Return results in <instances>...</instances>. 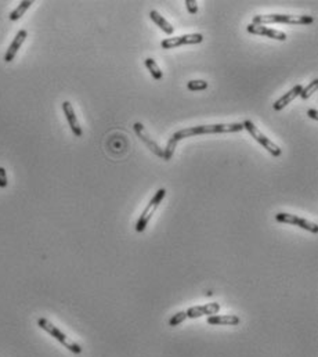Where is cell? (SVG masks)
Instances as JSON below:
<instances>
[{
	"mask_svg": "<svg viewBox=\"0 0 318 357\" xmlns=\"http://www.w3.org/2000/svg\"><path fill=\"white\" fill-rule=\"evenodd\" d=\"M244 130V125L242 123H216V125H199V126H192V128H186V129L177 130L176 133H173V136L169 138L166 148H163V159L169 161L173 154L176 146L179 144L183 138L194 137V136H199V134H216V133H235V132H241Z\"/></svg>",
	"mask_w": 318,
	"mask_h": 357,
	"instance_id": "6da1fadb",
	"label": "cell"
},
{
	"mask_svg": "<svg viewBox=\"0 0 318 357\" xmlns=\"http://www.w3.org/2000/svg\"><path fill=\"white\" fill-rule=\"evenodd\" d=\"M314 22L311 16H292V14H259L253 17L252 24H292V25H309Z\"/></svg>",
	"mask_w": 318,
	"mask_h": 357,
	"instance_id": "7a4b0ae2",
	"label": "cell"
},
{
	"mask_svg": "<svg viewBox=\"0 0 318 357\" xmlns=\"http://www.w3.org/2000/svg\"><path fill=\"white\" fill-rule=\"evenodd\" d=\"M244 125V129H246L249 132V134L252 136L259 144H261L263 148H266L267 151H269L270 154L273 155V156H279V155L282 154V150L279 148V147L276 144V143H273L271 140H270L264 133H261V130L253 123L252 121H249V119H246V121L242 123Z\"/></svg>",
	"mask_w": 318,
	"mask_h": 357,
	"instance_id": "3957f363",
	"label": "cell"
},
{
	"mask_svg": "<svg viewBox=\"0 0 318 357\" xmlns=\"http://www.w3.org/2000/svg\"><path fill=\"white\" fill-rule=\"evenodd\" d=\"M165 195H166V190H165V188H159V190L156 191L155 195L152 197V200H151L149 203L147 205V208H146V209L143 211V213L140 215L139 220H137V223H136V231L143 233V231L147 228L148 222L151 220L152 215H154V212L158 209V206L162 203Z\"/></svg>",
	"mask_w": 318,
	"mask_h": 357,
	"instance_id": "277c9868",
	"label": "cell"
},
{
	"mask_svg": "<svg viewBox=\"0 0 318 357\" xmlns=\"http://www.w3.org/2000/svg\"><path fill=\"white\" fill-rule=\"evenodd\" d=\"M202 42H204L202 33H188V35H180V36L165 39V41L161 42V47L169 50L184 46V45H198V43H202Z\"/></svg>",
	"mask_w": 318,
	"mask_h": 357,
	"instance_id": "5b68a950",
	"label": "cell"
},
{
	"mask_svg": "<svg viewBox=\"0 0 318 357\" xmlns=\"http://www.w3.org/2000/svg\"><path fill=\"white\" fill-rule=\"evenodd\" d=\"M276 220L278 223H285V224H294V226H297V227L303 228V230H307L310 233H318V226L317 223L314 222H310V220L303 219V218H299L296 215H292V213H286V212H279L276 215Z\"/></svg>",
	"mask_w": 318,
	"mask_h": 357,
	"instance_id": "8992f818",
	"label": "cell"
},
{
	"mask_svg": "<svg viewBox=\"0 0 318 357\" xmlns=\"http://www.w3.org/2000/svg\"><path fill=\"white\" fill-rule=\"evenodd\" d=\"M133 129L136 132L137 137H140V140H141V141L151 150V153H154V154H155L156 156H159V158H163V148L156 143L154 138L148 134V132L146 130V128H144L143 123L136 122V123L133 125Z\"/></svg>",
	"mask_w": 318,
	"mask_h": 357,
	"instance_id": "52a82bcc",
	"label": "cell"
},
{
	"mask_svg": "<svg viewBox=\"0 0 318 357\" xmlns=\"http://www.w3.org/2000/svg\"><path fill=\"white\" fill-rule=\"evenodd\" d=\"M246 31L249 33H252V35H260V36H266V38H270V39H274V41L285 42L288 39L286 38V33H284L282 31L273 29V28L264 26V25L249 24L246 26Z\"/></svg>",
	"mask_w": 318,
	"mask_h": 357,
	"instance_id": "ba28073f",
	"label": "cell"
},
{
	"mask_svg": "<svg viewBox=\"0 0 318 357\" xmlns=\"http://www.w3.org/2000/svg\"><path fill=\"white\" fill-rule=\"evenodd\" d=\"M219 312H220V305L216 303V302L201 305V306H192V308L186 310L187 317H190V318H199L202 316H214Z\"/></svg>",
	"mask_w": 318,
	"mask_h": 357,
	"instance_id": "9c48e42d",
	"label": "cell"
},
{
	"mask_svg": "<svg viewBox=\"0 0 318 357\" xmlns=\"http://www.w3.org/2000/svg\"><path fill=\"white\" fill-rule=\"evenodd\" d=\"M63 111L65 114L66 121L69 123V128L72 130V133H74L76 137H81L82 134H83V130H82L81 123L78 121V118H76V114H75V110L72 104L69 101H64L63 103Z\"/></svg>",
	"mask_w": 318,
	"mask_h": 357,
	"instance_id": "30bf717a",
	"label": "cell"
},
{
	"mask_svg": "<svg viewBox=\"0 0 318 357\" xmlns=\"http://www.w3.org/2000/svg\"><path fill=\"white\" fill-rule=\"evenodd\" d=\"M26 36H28L26 29H20V31H18V33L16 35V38H14V41L11 42V45L8 46L7 51H6V54H4V61H6V63H11V61L16 58L17 53H18L20 47L22 46V43H24L25 39H26Z\"/></svg>",
	"mask_w": 318,
	"mask_h": 357,
	"instance_id": "8fae6325",
	"label": "cell"
},
{
	"mask_svg": "<svg viewBox=\"0 0 318 357\" xmlns=\"http://www.w3.org/2000/svg\"><path fill=\"white\" fill-rule=\"evenodd\" d=\"M303 89V85H296L295 88L289 90L288 93H285L284 96L281 98H278L277 101L273 104V108L276 110V111H281V110H284L288 104H291L292 101H294L295 98L297 97V96H300V91Z\"/></svg>",
	"mask_w": 318,
	"mask_h": 357,
	"instance_id": "7c38bea8",
	"label": "cell"
},
{
	"mask_svg": "<svg viewBox=\"0 0 318 357\" xmlns=\"http://www.w3.org/2000/svg\"><path fill=\"white\" fill-rule=\"evenodd\" d=\"M38 325L41 327L42 330H44L46 333L50 334L54 339H57L58 342H61L63 345H65V342L68 341V338H66V335L63 331H60L58 330L57 327L56 325H53L51 323H50L49 320H46V318H39L38 320Z\"/></svg>",
	"mask_w": 318,
	"mask_h": 357,
	"instance_id": "4fadbf2b",
	"label": "cell"
},
{
	"mask_svg": "<svg viewBox=\"0 0 318 357\" xmlns=\"http://www.w3.org/2000/svg\"><path fill=\"white\" fill-rule=\"evenodd\" d=\"M208 323L212 325H238L241 320L235 314H214L208 317Z\"/></svg>",
	"mask_w": 318,
	"mask_h": 357,
	"instance_id": "5bb4252c",
	"label": "cell"
},
{
	"mask_svg": "<svg viewBox=\"0 0 318 357\" xmlns=\"http://www.w3.org/2000/svg\"><path fill=\"white\" fill-rule=\"evenodd\" d=\"M149 17H151V20H152V21H154V22H155V24L158 25L166 35H171V33L174 32V28H173V26H171V25L169 24V22H168V21H166V20L156 11V10H151V11H149Z\"/></svg>",
	"mask_w": 318,
	"mask_h": 357,
	"instance_id": "9a60e30c",
	"label": "cell"
},
{
	"mask_svg": "<svg viewBox=\"0 0 318 357\" xmlns=\"http://www.w3.org/2000/svg\"><path fill=\"white\" fill-rule=\"evenodd\" d=\"M33 4V1H31V0H25V1H21L20 4H18V7L14 8L11 13H10V16H8V18L11 20V21H18L21 17L24 16L25 13H26V10L28 8L31 7Z\"/></svg>",
	"mask_w": 318,
	"mask_h": 357,
	"instance_id": "2e32d148",
	"label": "cell"
},
{
	"mask_svg": "<svg viewBox=\"0 0 318 357\" xmlns=\"http://www.w3.org/2000/svg\"><path fill=\"white\" fill-rule=\"evenodd\" d=\"M144 64H146L147 69L151 72L152 78H154L155 81H161V79H162L163 73L162 71H161V68H159V65L155 63L154 58H146V60H144Z\"/></svg>",
	"mask_w": 318,
	"mask_h": 357,
	"instance_id": "e0dca14e",
	"label": "cell"
},
{
	"mask_svg": "<svg viewBox=\"0 0 318 357\" xmlns=\"http://www.w3.org/2000/svg\"><path fill=\"white\" fill-rule=\"evenodd\" d=\"M317 86H318V79H313V81H311L307 86H303L302 91H300V97H302L303 100L311 97V96H313V93H316Z\"/></svg>",
	"mask_w": 318,
	"mask_h": 357,
	"instance_id": "ac0fdd59",
	"label": "cell"
},
{
	"mask_svg": "<svg viewBox=\"0 0 318 357\" xmlns=\"http://www.w3.org/2000/svg\"><path fill=\"white\" fill-rule=\"evenodd\" d=\"M208 82L206 81H190L187 83V89L191 91H201V90L208 89Z\"/></svg>",
	"mask_w": 318,
	"mask_h": 357,
	"instance_id": "d6986e66",
	"label": "cell"
},
{
	"mask_svg": "<svg viewBox=\"0 0 318 357\" xmlns=\"http://www.w3.org/2000/svg\"><path fill=\"white\" fill-rule=\"evenodd\" d=\"M186 318H187V313H186L184 310H183V312H179V313L173 314V317L169 320V325H170V327H176V325L181 324Z\"/></svg>",
	"mask_w": 318,
	"mask_h": 357,
	"instance_id": "ffe728a7",
	"label": "cell"
},
{
	"mask_svg": "<svg viewBox=\"0 0 318 357\" xmlns=\"http://www.w3.org/2000/svg\"><path fill=\"white\" fill-rule=\"evenodd\" d=\"M65 346L66 349L69 350V352H72L75 355H81L82 353V348L78 345V343H75V342H71V341H66L65 342Z\"/></svg>",
	"mask_w": 318,
	"mask_h": 357,
	"instance_id": "44dd1931",
	"label": "cell"
},
{
	"mask_svg": "<svg viewBox=\"0 0 318 357\" xmlns=\"http://www.w3.org/2000/svg\"><path fill=\"white\" fill-rule=\"evenodd\" d=\"M186 7H187L190 14H196L198 13V4L195 0H186Z\"/></svg>",
	"mask_w": 318,
	"mask_h": 357,
	"instance_id": "7402d4cb",
	"label": "cell"
},
{
	"mask_svg": "<svg viewBox=\"0 0 318 357\" xmlns=\"http://www.w3.org/2000/svg\"><path fill=\"white\" fill-rule=\"evenodd\" d=\"M8 181H7V173H6V169L3 166H0V188H4L7 187Z\"/></svg>",
	"mask_w": 318,
	"mask_h": 357,
	"instance_id": "603a6c76",
	"label": "cell"
},
{
	"mask_svg": "<svg viewBox=\"0 0 318 357\" xmlns=\"http://www.w3.org/2000/svg\"><path fill=\"white\" fill-rule=\"evenodd\" d=\"M307 115L310 116L311 119H316V121L318 119V114H317V111H316V110H309V111H307Z\"/></svg>",
	"mask_w": 318,
	"mask_h": 357,
	"instance_id": "cb8c5ba5",
	"label": "cell"
}]
</instances>
